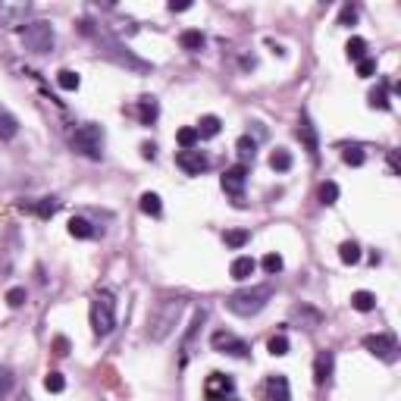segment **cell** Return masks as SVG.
Wrapping results in <instances>:
<instances>
[{
  "label": "cell",
  "mask_w": 401,
  "mask_h": 401,
  "mask_svg": "<svg viewBox=\"0 0 401 401\" xmlns=\"http://www.w3.org/2000/svg\"><path fill=\"white\" fill-rule=\"evenodd\" d=\"M185 307H189V301H185V298H166V301H160V304L151 311V317H148V329H144L148 342H154V345L166 342V339L176 332V326H179V320H182Z\"/></svg>",
  "instance_id": "6da1fadb"
},
{
  "label": "cell",
  "mask_w": 401,
  "mask_h": 401,
  "mask_svg": "<svg viewBox=\"0 0 401 401\" xmlns=\"http://www.w3.org/2000/svg\"><path fill=\"white\" fill-rule=\"evenodd\" d=\"M82 32L91 38V41L97 44L104 57H110V60H113V63H119V66H129V69H138V72H148V69H151V66L144 63V60H138L135 53H129V50H125L123 44H119V38H113L110 32L104 29V25H95V22H88V19H85V22H82Z\"/></svg>",
  "instance_id": "7a4b0ae2"
},
{
  "label": "cell",
  "mask_w": 401,
  "mask_h": 401,
  "mask_svg": "<svg viewBox=\"0 0 401 401\" xmlns=\"http://www.w3.org/2000/svg\"><path fill=\"white\" fill-rule=\"evenodd\" d=\"M273 301V285H251V289H238L226 298V307H229L236 317H257L266 304Z\"/></svg>",
  "instance_id": "3957f363"
},
{
  "label": "cell",
  "mask_w": 401,
  "mask_h": 401,
  "mask_svg": "<svg viewBox=\"0 0 401 401\" xmlns=\"http://www.w3.org/2000/svg\"><path fill=\"white\" fill-rule=\"evenodd\" d=\"M113 329H116V298L113 292L100 289L91 298V332L97 339H107Z\"/></svg>",
  "instance_id": "277c9868"
},
{
  "label": "cell",
  "mask_w": 401,
  "mask_h": 401,
  "mask_svg": "<svg viewBox=\"0 0 401 401\" xmlns=\"http://www.w3.org/2000/svg\"><path fill=\"white\" fill-rule=\"evenodd\" d=\"M57 44V32L48 19H35V22H25L22 29V48L29 53H50Z\"/></svg>",
  "instance_id": "5b68a950"
},
{
  "label": "cell",
  "mask_w": 401,
  "mask_h": 401,
  "mask_svg": "<svg viewBox=\"0 0 401 401\" xmlns=\"http://www.w3.org/2000/svg\"><path fill=\"white\" fill-rule=\"evenodd\" d=\"M72 148L88 160H100L104 157V125L97 123H85L72 132Z\"/></svg>",
  "instance_id": "8992f818"
},
{
  "label": "cell",
  "mask_w": 401,
  "mask_h": 401,
  "mask_svg": "<svg viewBox=\"0 0 401 401\" xmlns=\"http://www.w3.org/2000/svg\"><path fill=\"white\" fill-rule=\"evenodd\" d=\"M210 345H213V351H219V354H229V358H238V360H245L251 354V345L245 342V339H238L236 332H226V329H217L210 336Z\"/></svg>",
  "instance_id": "52a82bcc"
},
{
  "label": "cell",
  "mask_w": 401,
  "mask_h": 401,
  "mask_svg": "<svg viewBox=\"0 0 401 401\" xmlns=\"http://www.w3.org/2000/svg\"><path fill=\"white\" fill-rule=\"evenodd\" d=\"M364 348L373 354V358L386 360V364H395L398 360V339L392 332H379V336H367L364 339Z\"/></svg>",
  "instance_id": "ba28073f"
},
{
  "label": "cell",
  "mask_w": 401,
  "mask_h": 401,
  "mask_svg": "<svg viewBox=\"0 0 401 401\" xmlns=\"http://www.w3.org/2000/svg\"><path fill=\"white\" fill-rule=\"evenodd\" d=\"M245 182H248V166L245 163H236V166H229V170L223 172V179H219V185H223V191L229 195L232 200H236L238 207L245 204Z\"/></svg>",
  "instance_id": "9c48e42d"
},
{
  "label": "cell",
  "mask_w": 401,
  "mask_h": 401,
  "mask_svg": "<svg viewBox=\"0 0 401 401\" xmlns=\"http://www.w3.org/2000/svg\"><path fill=\"white\" fill-rule=\"evenodd\" d=\"M207 323V307H200V311H195V317H191V323H189V329H185V336H182V345H179V364H189L191 360V354H195V342H198V336H200V326Z\"/></svg>",
  "instance_id": "30bf717a"
},
{
  "label": "cell",
  "mask_w": 401,
  "mask_h": 401,
  "mask_svg": "<svg viewBox=\"0 0 401 401\" xmlns=\"http://www.w3.org/2000/svg\"><path fill=\"white\" fill-rule=\"evenodd\" d=\"M236 395V379L229 373H210L204 383V398L207 401H226Z\"/></svg>",
  "instance_id": "8fae6325"
},
{
  "label": "cell",
  "mask_w": 401,
  "mask_h": 401,
  "mask_svg": "<svg viewBox=\"0 0 401 401\" xmlns=\"http://www.w3.org/2000/svg\"><path fill=\"white\" fill-rule=\"evenodd\" d=\"M176 166L185 172V176H200V172H207L210 160H207V154H200L198 148H191V151H179L176 154Z\"/></svg>",
  "instance_id": "7c38bea8"
},
{
  "label": "cell",
  "mask_w": 401,
  "mask_h": 401,
  "mask_svg": "<svg viewBox=\"0 0 401 401\" xmlns=\"http://www.w3.org/2000/svg\"><path fill=\"white\" fill-rule=\"evenodd\" d=\"M32 4H0V25L6 29H25Z\"/></svg>",
  "instance_id": "4fadbf2b"
},
{
  "label": "cell",
  "mask_w": 401,
  "mask_h": 401,
  "mask_svg": "<svg viewBox=\"0 0 401 401\" xmlns=\"http://www.w3.org/2000/svg\"><path fill=\"white\" fill-rule=\"evenodd\" d=\"M298 138L304 142V148H307V154H311V160L317 163V160H320V138H317V129H313V123H311V116H307V113H301Z\"/></svg>",
  "instance_id": "5bb4252c"
},
{
  "label": "cell",
  "mask_w": 401,
  "mask_h": 401,
  "mask_svg": "<svg viewBox=\"0 0 401 401\" xmlns=\"http://www.w3.org/2000/svg\"><path fill=\"white\" fill-rule=\"evenodd\" d=\"M332 367H336V354L329 348L317 351V358H313V383L317 386H326L332 379Z\"/></svg>",
  "instance_id": "9a60e30c"
},
{
  "label": "cell",
  "mask_w": 401,
  "mask_h": 401,
  "mask_svg": "<svg viewBox=\"0 0 401 401\" xmlns=\"http://www.w3.org/2000/svg\"><path fill=\"white\" fill-rule=\"evenodd\" d=\"M266 395H270V401H292L289 379H285L283 373H276V376H270V379H266Z\"/></svg>",
  "instance_id": "2e32d148"
},
{
  "label": "cell",
  "mask_w": 401,
  "mask_h": 401,
  "mask_svg": "<svg viewBox=\"0 0 401 401\" xmlns=\"http://www.w3.org/2000/svg\"><path fill=\"white\" fill-rule=\"evenodd\" d=\"M157 116H160V104H157V97H138V119H142L144 125H154L157 123Z\"/></svg>",
  "instance_id": "e0dca14e"
},
{
  "label": "cell",
  "mask_w": 401,
  "mask_h": 401,
  "mask_svg": "<svg viewBox=\"0 0 401 401\" xmlns=\"http://www.w3.org/2000/svg\"><path fill=\"white\" fill-rule=\"evenodd\" d=\"M19 135V119L6 107H0V142H10Z\"/></svg>",
  "instance_id": "ac0fdd59"
},
{
  "label": "cell",
  "mask_w": 401,
  "mask_h": 401,
  "mask_svg": "<svg viewBox=\"0 0 401 401\" xmlns=\"http://www.w3.org/2000/svg\"><path fill=\"white\" fill-rule=\"evenodd\" d=\"M254 270H257V264H254V257H236L229 266L232 279H238V283H245V279L254 276Z\"/></svg>",
  "instance_id": "d6986e66"
},
{
  "label": "cell",
  "mask_w": 401,
  "mask_h": 401,
  "mask_svg": "<svg viewBox=\"0 0 401 401\" xmlns=\"http://www.w3.org/2000/svg\"><path fill=\"white\" fill-rule=\"evenodd\" d=\"M295 320L304 329H317V326L323 323V313L313 311V307H295Z\"/></svg>",
  "instance_id": "ffe728a7"
},
{
  "label": "cell",
  "mask_w": 401,
  "mask_h": 401,
  "mask_svg": "<svg viewBox=\"0 0 401 401\" xmlns=\"http://www.w3.org/2000/svg\"><path fill=\"white\" fill-rule=\"evenodd\" d=\"M138 207H142V213H148V217H163V204H160V195H154V191H144L142 198H138Z\"/></svg>",
  "instance_id": "44dd1931"
},
{
  "label": "cell",
  "mask_w": 401,
  "mask_h": 401,
  "mask_svg": "<svg viewBox=\"0 0 401 401\" xmlns=\"http://www.w3.org/2000/svg\"><path fill=\"white\" fill-rule=\"evenodd\" d=\"M69 236H72V238H95L97 229H95V226H91L85 217H72V219H69Z\"/></svg>",
  "instance_id": "7402d4cb"
},
{
  "label": "cell",
  "mask_w": 401,
  "mask_h": 401,
  "mask_svg": "<svg viewBox=\"0 0 401 401\" xmlns=\"http://www.w3.org/2000/svg\"><path fill=\"white\" fill-rule=\"evenodd\" d=\"M195 129H198V138H217L223 123H219V116H200V123Z\"/></svg>",
  "instance_id": "603a6c76"
},
{
  "label": "cell",
  "mask_w": 401,
  "mask_h": 401,
  "mask_svg": "<svg viewBox=\"0 0 401 401\" xmlns=\"http://www.w3.org/2000/svg\"><path fill=\"white\" fill-rule=\"evenodd\" d=\"M351 307H354V311H360V313H370L373 307H376V295H373V292H354Z\"/></svg>",
  "instance_id": "cb8c5ba5"
},
{
  "label": "cell",
  "mask_w": 401,
  "mask_h": 401,
  "mask_svg": "<svg viewBox=\"0 0 401 401\" xmlns=\"http://www.w3.org/2000/svg\"><path fill=\"white\" fill-rule=\"evenodd\" d=\"M176 142H179V148L182 151H191V148H198V129L195 125H185V129H179V135H176Z\"/></svg>",
  "instance_id": "d4e9b609"
},
{
  "label": "cell",
  "mask_w": 401,
  "mask_h": 401,
  "mask_svg": "<svg viewBox=\"0 0 401 401\" xmlns=\"http://www.w3.org/2000/svg\"><path fill=\"white\" fill-rule=\"evenodd\" d=\"M179 44H182L185 50H200V48H204V35H200L198 29H189V32L179 35Z\"/></svg>",
  "instance_id": "484cf974"
},
{
  "label": "cell",
  "mask_w": 401,
  "mask_h": 401,
  "mask_svg": "<svg viewBox=\"0 0 401 401\" xmlns=\"http://www.w3.org/2000/svg\"><path fill=\"white\" fill-rule=\"evenodd\" d=\"M270 166L276 172H289L292 170V154L285 148H276V151H273V157H270Z\"/></svg>",
  "instance_id": "4316f807"
},
{
  "label": "cell",
  "mask_w": 401,
  "mask_h": 401,
  "mask_svg": "<svg viewBox=\"0 0 401 401\" xmlns=\"http://www.w3.org/2000/svg\"><path fill=\"white\" fill-rule=\"evenodd\" d=\"M57 85L63 91H76L79 85H82V79H79V72H72V69H60L57 72Z\"/></svg>",
  "instance_id": "83f0119b"
},
{
  "label": "cell",
  "mask_w": 401,
  "mask_h": 401,
  "mask_svg": "<svg viewBox=\"0 0 401 401\" xmlns=\"http://www.w3.org/2000/svg\"><path fill=\"white\" fill-rule=\"evenodd\" d=\"M57 210H60V200H57V198H41V200L35 204V213H38L41 219H50Z\"/></svg>",
  "instance_id": "f1b7e54d"
},
{
  "label": "cell",
  "mask_w": 401,
  "mask_h": 401,
  "mask_svg": "<svg viewBox=\"0 0 401 401\" xmlns=\"http://www.w3.org/2000/svg\"><path fill=\"white\" fill-rule=\"evenodd\" d=\"M367 100H370V107H373V110H389V95H386V85H379V88H373L370 91V97H367Z\"/></svg>",
  "instance_id": "f546056e"
},
{
  "label": "cell",
  "mask_w": 401,
  "mask_h": 401,
  "mask_svg": "<svg viewBox=\"0 0 401 401\" xmlns=\"http://www.w3.org/2000/svg\"><path fill=\"white\" fill-rule=\"evenodd\" d=\"M339 257H342V264H358V260H360V245L358 242H342Z\"/></svg>",
  "instance_id": "4dcf8cb0"
},
{
  "label": "cell",
  "mask_w": 401,
  "mask_h": 401,
  "mask_svg": "<svg viewBox=\"0 0 401 401\" xmlns=\"http://www.w3.org/2000/svg\"><path fill=\"white\" fill-rule=\"evenodd\" d=\"M336 200H339V185L336 182H323V185H320V204L332 207Z\"/></svg>",
  "instance_id": "1f68e13d"
},
{
  "label": "cell",
  "mask_w": 401,
  "mask_h": 401,
  "mask_svg": "<svg viewBox=\"0 0 401 401\" xmlns=\"http://www.w3.org/2000/svg\"><path fill=\"white\" fill-rule=\"evenodd\" d=\"M348 60H354V63H360V60H367V41L364 38H351L348 41Z\"/></svg>",
  "instance_id": "d6a6232c"
},
{
  "label": "cell",
  "mask_w": 401,
  "mask_h": 401,
  "mask_svg": "<svg viewBox=\"0 0 401 401\" xmlns=\"http://www.w3.org/2000/svg\"><path fill=\"white\" fill-rule=\"evenodd\" d=\"M226 245H229V248H245V245H248V238H251V232L248 229H232V232H226Z\"/></svg>",
  "instance_id": "836d02e7"
},
{
  "label": "cell",
  "mask_w": 401,
  "mask_h": 401,
  "mask_svg": "<svg viewBox=\"0 0 401 401\" xmlns=\"http://www.w3.org/2000/svg\"><path fill=\"white\" fill-rule=\"evenodd\" d=\"M236 148H238V157L248 163V160H254V154H257V142H254V138H248V135H242Z\"/></svg>",
  "instance_id": "e575fe53"
},
{
  "label": "cell",
  "mask_w": 401,
  "mask_h": 401,
  "mask_svg": "<svg viewBox=\"0 0 401 401\" xmlns=\"http://www.w3.org/2000/svg\"><path fill=\"white\" fill-rule=\"evenodd\" d=\"M13 386H16V376H13L10 367H0V401L13 392Z\"/></svg>",
  "instance_id": "d590c367"
},
{
  "label": "cell",
  "mask_w": 401,
  "mask_h": 401,
  "mask_svg": "<svg viewBox=\"0 0 401 401\" xmlns=\"http://www.w3.org/2000/svg\"><path fill=\"white\" fill-rule=\"evenodd\" d=\"M44 389L53 392V395H57V392H63V389H66V379H63V373L50 370L48 376H44Z\"/></svg>",
  "instance_id": "8d00e7d4"
},
{
  "label": "cell",
  "mask_w": 401,
  "mask_h": 401,
  "mask_svg": "<svg viewBox=\"0 0 401 401\" xmlns=\"http://www.w3.org/2000/svg\"><path fill=\"white\" fill-rule=\"evenodd\" d=\"M266 348H270V354L283 358V354H289V339H285V336H273L270 342H266Z\"/></svg>",
  "instance_id": "74e56055"
},
{
  "label": "cell",
  "mask_w": 401,
  "mask_h": 401,
  "mask_svg": "<svg viewBox=\"0 0 401 401\" xmlns=\"http://www.w3.org/2000/svg\"><path fill=\"white\" fill-rule=\"evenodd\" d=\"M264 270L270 273V276H276V273L283 270V257H279V254H266V257H264Z\"/></svg>",
  "instance_id": "f35d334b"
},
{
  "label": "cell",
  "mask_w": 401,
  "mask_h": 401,
  "mask_svg": "<svg viewBox=\"0 0 401 401\" xmlns=\"http://www.w3.org/2000/svg\"><path fill=\"white\" fill-rule=\"evenodd\" d=\"M25 298H29V295H25V289H19V285L6 292V304H10V307H22Z\"/></svg>",
  "instance_id": "ab89813d"
},
{
  "label": "cell",
  "mask_w": 401,
  "mask_h": 401,
  "mask_svg": "<svg viewBox=\"0 0 401 401\" xmlns=\"http://www.w3.org/2000/svg\"><path fill=\"white\" fill-rule=\"evenodd\" d=\"M342 160H345L348 166H360V163H364V151H360V148H345Z\"/></svg>",
  "instance_id": "60d3db41"
},
{
  "label": "cell",
  "mask_w": 401,
  "mask_h": 401,
  "mask_svg": "<svg viewBox=\"0 0 401 401\" xmlns=\"http://www.w3.org/2000/svg\"><path fill=\"white\" fill-rule=\"evenodd\" d=\"M354 19H358V10L351 4H345L342 13H339V25H354Z\"/></svg>",
  "instance_id": "b9f144b4"
},
{
  "label": "cell",
  "mask_w": 401,
  "mask_h": 401,
  "mask_svg": "<svg viewBox=\"0 0 401 401\" xmlns=\"http://www.w3.org/2000/svg\"><path fill=\"white\" fill-rule=\"evenodd\" d=\"M373 72H376V60H360L358 63V76L360 79H370Z\"/></svg>",
  "instance_id": "7bdbcfd3"
},
{
  "label": "cell",
  "mask_w": 401,
  "mask_h": 401,
  "mask_svg": "<svg viewBox=\"0 0 401 401\" xmlns=\"http://www.w3.org/2000/svg\"><path fill=\"white\" fill-rule=\"evenodd\" d=\"M53 348H57V354H60V358H63V354H69V342H66V339L60 336L57 342H53Z\"/></svg>",
  "instance_id": "ee69618b"
},
{
  "label": "cell",
  "mask_w": 401,
  "mask_h": 401,
  "mask_svg": "<svg viewBox=\"0 0 401 401\" xmlns=\"http://www.w3.org/2000/svg\"><path fill=\"white\" fill-rule=\"evenodd\" d=\"M142 157H144V160H154V157H157V148H154L151 142H144V144H142Z\"/></svg>",
  "instance_id": "f6af8a7d"
},
{
  "label": "cell",
  "mask_w": 401,
  "mask_h": 401,
  "mask_svg": "<svg viewBox=\"0 0 401 401\" xmlns=\"http://www.w3.org/2000/svg\"><path fill=\"white\" fill-rule=\"evenodd\" d=\"M185 10H191L189 0H182V4H176V0H172V4H170V13H185Z\"/></svg>",
  "instance_id": "bcb514c9"
},
{
  "label": "cell",
  "mask_w": 401,
  "mask_h": 401,
  "mask_svg": "<svg viewBox=\"0 0 401 401\" xmlns=\"http://www.w3.org/2000/svg\"><path fill=\"white\" fill-rule=\"evenodd\" d=\"M16 401H32V398H29V395H19V398H16Z\"/></svg>",
  "instance_id": "7dc6e473"
}]
</instances>
